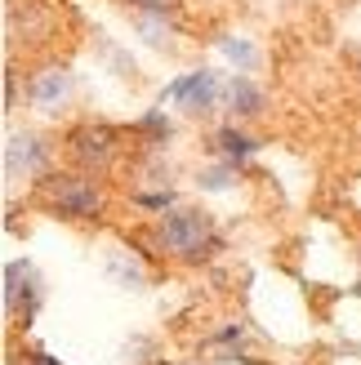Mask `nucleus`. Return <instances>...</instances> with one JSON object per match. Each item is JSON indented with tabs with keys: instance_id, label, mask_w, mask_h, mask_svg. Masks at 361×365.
<instances>
[{
	"instance_id": "1",
	"label": "nucleus",
	"mask_w": 361,
	"mask_h": 365,
	"mask_svg": "<svg viewBox=\"0 0 361 365\" xmlns=\"http://www.w3.org/2000/svg\"><path fill=\"white\" fill-rule=\"evenodd\" d=\"M152 241L161 254L170 259H183V263H201L219 250V232H214V218L201 210H170L156 218V232Z\"/></svg>"
},
{
	"instance_id": "2",
	"label": "nucleus",
	"mask_w": 361,
	"mask_h": 365,
	"mask_svg": "<svg viewBox=\"0 0 361 365\" xmlns=\"http://www.w3.org/2000/svg\"><path fill=\"white\" fill-rule=\"evenodd\" d=\"M41 200H45V210H54L59 218H71V223H85V218H98L103 210V192H98V182L94 174H45L41 178Z\"/></svg>"
},
{
	"instance_id": "3",
	"label": "nucleus",
	"mask_w": 361,
	"mask_h": 365,
	"mask_svg": "<svg viewBox=\"0 0 361 365\" xmlns=\"http://www.w3.org/2000/svg\"><path fill=\"white\" fill-rule=\"evenodd\" d=\"M67 156H71V165H81L85 174H103L121 156V134L103 120H85L67 134Z\"/></svg>"
},
{
	"instance_id": "4",
	"label": "nucleus",
	"mask_w": 361,
	"mask_h": 365,
	"mask_svg": "<svg viewBox=\"0 0 361 365\" xmlns=\"http://www.w3.org/2000/svg\"><path fill=\"white\" fill-rule=\"evenodd\" d=\"M54 165V143L36 130H23V134H9L5 138V174L9 178H45Z\"/></svg>"
},
{
	"instance_id": "5",
	"label": "nucleus",
	"mask_w": 361,
	"mask_h": 365,
	"mask_svg": "<svg viewBox=\"0 0 361 365\" xmlns=\"http://www.w3.org/2000/svg\"><path fill=\"white\" fill-rule=\"evenodd\" d=\"M45 289H41V277H36V267L27 259H14L5 263V312L18 317L23 325H31L36 307H41Z\"/></svg>"
},
{
	"instance_id": "6",
	"label": "nucleus",
	"mask_w": 361,
	"mask_h": 365,
	"mask_svg": "<svg viewBox=\"0 0 361 365\" xmlns=\"http://www.w3.org/2000/svg\"><path fill=\"white\" fill-rule=\"evenodd\" d=\"M183 103L188 112H210L214 103H223V81H219V71H210V67H201V71H188V76H178L174 85H166V94H161V103Z\"/></svg>"
},
{
	"instance_id": "7",
	"label": "nucleus",
	"mask_w": 361,
	"mask_h": 365,
	"mask_svg": "<svg viewBox=\"0 0 361 365\" xmlns=\"http://www.w3.org/2000/svg\"><path fill=\"white\" fill-rule=\"evenodd\" d=\"M27 98L41 107V112H59V107L71 98V76H67V67H45V71H36V76L27 81Z\"/></svg>"
},
{
	"instance_id": "8",
	"label": "nucleus",
	"mask_w": 361,
	"mask_h": 365,
	"mask_svg": "<svg viewBox=\"0 0 361 365\" xmlns=\"http://www.w3.org/2000/svg\"><path fill=\"white\" fill-rule=\"evenodd\" d=\"M223 107L237 120H255V116H263V107H268V94L245 76V71H237V76H228L223 81Z\"/></svg>"
},
{
	"instance_id": "9",
	"label": "nucleus",
	"mask_w": 361,
	"mask_h": 365,
	"mask_svg": "<svg viewBox=\"0 0 361 365\" xmlns=\"http://www.w3.org/2000/svg\"><path fill=\"white\" fill-rule=\"evenodd\" d=\"M214 152H219V160H228V165H241V160H250L259 152V143L250 138L241 125H223V130L214 134Z\"/></svg>"
},
{
	"instance_id": "10",
	"label": "nucleus",
	"mask_w": 361,
	"mask_h": 365,
	"mask_svg": "<svg viewBox=\"0 0 361 365\" xmlns=\"http://www.w3.org/2000/svg\"><path fill=\"white\" fill-rule=\"evenodd\" d=\"M134 27L148 36V45H166L174 36V5H166V9H134Z\"/></svg>"
},
{
	"instance_id": "11",
	"label": "nucleus",
	"mask_w": 361,
	"mask_h": 365,
	"mask_svg": "<svg viewBox=\"0 0 361 365\" xmlns=\"http://www.w3.org/2000/svg\"><path fill=\"white\" fill-rule=\"evenodd\" d=\"M219 49H223L228 63H237V71H245V76H250V71H255V63H259V53H255V45H250L245 36H223Z\"/></svg>"
},
{
	"instance_id": "12",
	"label": "nucleus",
	"mask_w": 361,
	"mask_h": 365,
	"mask_svg": "<svg viewBox=\"0 0 361 365\" xmlns=\"http://www.w3.org/2000/svg\"><path fill=\"white\" fill-rule=\"evenodd\" d=\"M134 205L138 210H152V214H170L174 210V192L161 187V192H134Z\"/></svg>"
},
{
	"instance_id": "13",
	"label": "nucleus",
	"mask_w": 361,
	"mask_h": 365,
	"mask_svg": "<svg viewBox=\"0 0 361 365\" xmlns=\"http://www.w3.org/2000/svg\"><path fill=\"white\" fill-rule=\"evenodd\" d=\"M232 178H237V165L219 160L214 170H205V174H201V187H205V192H223V187H232Z\"/></svg>"
},
{
	"instance_id": "14",
	"label": "nucleus",
	"mask_w": 361,
	"mask_h": 365,
	"mask_svg": "<svg viewBox=\"0 0 361 365\" xmlns=\"http://www.w3.org/2000/svg\"><path fill=\"white\" fill-rule=\"evenodd\" d=\"M138 134H148L152 143H166V138H170V120H166V112L143 116V120H138Z\"/></svg>"
},
{
	"instance_id": "15",
	"label": "nucleus",
	"mask_w": 361,
	"mask_h": 365,
	"mask_svg": "<svg viewBox=\"0 0 361 365\" xmlns=\"http://www.w3.org/2000/svg\"><path fill=\"white\" fill-rule=\"evenodd\" d=\"M245 339V325L241 321H232V325H223L219 334H214V343H241Z\"/></svg>"
},
{
	"instance_id": "16",
	"label": "nucleus",
	"mask_w": 361,
	"mask_h": 365,
	"mask_svg": "<svg viewBox=\"0 0 361 365\" xmlns=\"http://www.w3.org/2000/svg\"><path fill=\"white\" fill-rule=\"evenodd\" d=\"M121 5H130V9H166V5H174V0H121Z\"/></svg>"
},
{
	"instance_id": "17",
	"label": "nucleus",
	"mask_w": 361,
	"mask_h": 365,
	"mask_svg": "<svg viewBox=\"0 0 361 365\" xmlns=\"http://www.w3.org/2000/svg\"><path fill=\"white\" fill-rule=\"evenodd\" d=\"M23 365H63V361H54L49 352H41V348H36V352H27V356H23Z\"/></svg>"
}]
</instances>
